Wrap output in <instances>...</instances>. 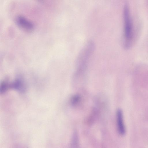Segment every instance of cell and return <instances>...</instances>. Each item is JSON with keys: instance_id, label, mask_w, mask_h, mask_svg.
I'll list each match as a JSON object with an SVG mask.
<instances>
[{"instance_id": "6da1fadb", "label": "cell", "mask_w": 148, "mask_h": 148, "mask_svg": "<svg viewBox=\"0 0 148 148\" xmlns=\"http://www.w3.org/2000/svg\"><path fill=\"white\" fill-rule=\"evenodd\" d=\"M129 9L128 4L126 3L123 11L124 33L126 42L128 43L131 40L133 33L132 25Z\"/></svg>"}, {"instance_id": "7a4b0ae2", "label": "cell", "mask_w": 148, "mask_h": 148, "mask_svg": "<svg viewBox=\"0 0 148 148\" xmlns=\"http://www.w3.org/2000/svg\"><path fill=\"white\" fill-rule=\"evenodd\" d=\"M16 22L18 27L26 31H30L33 28V24L25 18L21 16L16 17Z\"/></svg>"}, {"instance_id": "3957f363", "label": "cell", "mask_w": 148, "mask_h": 148, "mask_svg": "<svg viewBox=\"0 0 148 148\" xmlns=\"http://www.w3.org/2000/svg\"><path fill=\"white\" fill-rule=\"evenodd\" d=\"M116 119L118 131L120 134L123 135L125 133V128L123 122V114L121 110L119 109L117 111Z\"/></svg>"}, {"instance_id": "277c9868", "label": "cell", "mask_w": 148, "mask_h": 148, "mask_svg": "<svg viewBox=\"0 0 148 148\" xmlns=\"http://www.w3.org/2000/svg\"><path fill=\"white\" fill-rule=\"evenodd\" d=\"M11 87L13 88L22 91L23 86L22 82L19 80H17L11 84Z\"/></svg>"}, {"instance_id": "5b68a950", "label": "cell", "mask_w": 148, "mask_h": 148, "mask_svg": "<svg viewBox=\"0 0 148 148\" xmlns=\"http://www.w3.org/2000/svg\"><path fill=\"white\" fill-rule=\"evenodd\" d=\"M8 87V85L7 83L5 82H3L1 86V92L3 93L6 91Z\"/></svg>"}]
</instances>
